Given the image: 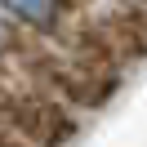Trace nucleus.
I'll return each instance as SVG.
<instances>
[{"instance_id": "f257e3e1", "label": "nucleus", "mask_w": 147, "mask_h": 147, "mask_svg": "<svg viewBox=\"0 0 147 147\" xmlns=\"http://www.w3.org/2000/svg\"><path fill=\"white\" fill-rule=\"evenodd\" d=\"M5 120L13 125L22 143H36V147H58L76 134V120L67 116V107L45 102V98H13L5 107Z\"/></svg>"}, {"instance_id": "f03ea898", "label": "nucleus", "mask_w": 147, "mask_h": 147, "mask_svg": "<svg viewBox=\"0 0 147 147\" xmlns=\"http://www.w3.org/2000/svg\"><path fill=\"white\" fill-rule=\"evenodd\" d=\"M0 147H22V138L18 134H0Z\"/></svg>"}]
</instances>
